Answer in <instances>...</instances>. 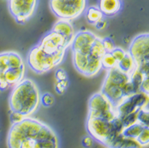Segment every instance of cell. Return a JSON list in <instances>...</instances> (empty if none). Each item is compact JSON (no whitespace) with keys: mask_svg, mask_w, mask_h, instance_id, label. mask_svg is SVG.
<instances>
[{"mask_svg":"<svg viewBox=\"0 0 149 148\" xmlns=\"http://www.w3.org/2000/svg\"><path fill=\"white\" fill-rule=\"evenodd\" d=\"M41 94L38 86L32 79H23L15 85L9 98L10 111L28 117L37 111L40 104Z\"/></svg>","mask_w":149,"mask_h":148,"instance_id":"cell-1","label":"cell"},{"mask_svg":"<svg viewBox=\"0 0 149 148\" xmlns=\"http://www.w3.org/2000/svg\"><path fill=\"white\" fill-rule=\"evenodd\" d=\"M33 138L37 141L56 140L57 137L49 126L40 120L25 117L21 122L12 124L7 138L9 148H19L24 140Z\"/></svg>","mask_w":149,"mask_h":148,"instance_id":"cell-2","label":"cell"},{"mask_svg":"<svg viewBox=\"0 0 149 148\" xmlns=\"http://www.w3.org/2000/svg\"><path fill=\"white\" fill-rule=\"evenodd\" d=\"M86 129L94 140L109 147L110 143L121 134L124 126L118 117L111 121L101 118H87Z\"/></svg>","mask_w":149,"mask_h":148,"instance_id":"cell-3","label":"cell"},{"mask_svg":"<svg viewBox=\"0 0 149 148\" xmlns=\"http://www.w3.org/2000/svg\"><path fill=\"white\" fill-rule=\"evenodd\" d=\"M129 80L130 74L120 71L118 66H116L107 71L100 93L103 94L116 108L126 98L124 90Z\"/></svg>","mask_w":149,"mask_h":148,"instance_id":"cell-4","label":"cell"},{"mask_svg":"<svg viewBox=\"0 0 149 148\" xmlns=\"http://www.w3.org/2000/svg\"><path fill=\"white\" fill-rule=\"evenodd\" d=\"M65 52L66 51H62L57 54L51 55L45 52L39 46L36 45L29 51L28 64L35 73L45 74L62 63Z\"/></svg>","mask_w":149,"mask_h":148,"instance_id":"cell-5","label":"cell"},{"mask_svg":"<svg viewBox=\"0 0 149 148\" xmlns=\"http://www.w3.org/2000/svg\"><path fill=\"white\" fill-rule=\"evenodd\" d=\"M129 53L143 75L149 76V35L148 33L136 36L129 47Z\"/></svg>","mask_w":149,"mask_h":148,"instance_id":"cell-6","label":"cell"},{"mask_svg":"<svg viewBox=\"0 0 149 148\" xmlns=\"http://www.w3.org/2000/svg\"><path fill=\"white\" fill-rule=\"evenodd\" d=\"M49 6L56 17L69 21L83 14L86 9V0H50Z\"/></svg>","mask_w":149,"mask_h":148,"instance_id":"cell-7","label":"cell"},{"mask_svg":"<svg viewBox=\"0 0 149 148\" xmlns=\"http://www.w3.org/2000/svg\"><path fill=\"white\" fill-rule=\"evenodd\" d=\"M117 117L116 108L102 93H96L90 98L87 118H101L111 121Z\"/></svg>","mask_w":149,"mask_h":148,"instance_id":"cell-8","label":"cell"},{"mask_svg":"<svg viewBox=\"0 0 149 148\" xmlns=\"http://www.w3.org/2000/svg\"><path fill=\"white\" fill-rule=\"evenodd\" d=\"M102 60L92 55H82L73 52V64L76 71L86 77H94L101 71Z\"/></svg>","mask_w":149,"mask_h":148,"instance_id":"cell-9","label":"cell"},{"mask_svg":"<svg viewBox=\"0 0 149 148\" xmlns=\"http://www.w3.org/2000/svg\"><path fill=\"white\" fill-rule=\"evenodd\" d=\"M9 10L17 23L26 22L34 14L37 0H8Z\"/></svg>","mask_w":149,"mask_h":148,"instance_id":"cell-10","label":"cell"},{"mask_svg":"<svg viewBox=\"0 0 149 148\" xmlns=\"http://www.w3.org/2000/svg\"><path fill=\"white\" fill-rule=\"evenodd\" d=\"M148 105V94L139 91L124 100L120 105L116 107V112L119 118L139 111Z\"/></svg>","mask_w":149,"mask_h":148,"instance_id":"cell-11","label":"cell"},{"mask_svg":"<svg viewBox=\"0 0 149 148\" xmlns=\"http://www.w3.org/2000/svg\"><path fill=\"white\" fill-rule=\"evenodd\" d=\"M46 53L51 55L57 54L62 51H66L69 46L65 38L54 31L49 32L37 44Z\"/></svg>","mask_w":149,"mask_h":148,"instance_id":"cell-12","label":"cell"},{"mask_svg":"<svg viewBox=\"0 0 149 148\" xmlns=\"http://www.w3.org/2000/svg\"><path fill=\"white\" fill-rule=\"evenodd\" d=\"M97 36L91 31H81L74 34L72 43V52H77L82 55H89L91 53L93 43Z\"/></svg>","mask_w":149,"mask_h":148,"instance_id":"cell-13","label":"cell"},{"mask_svg":"<svg viewBox=\"0 0 149 148\" xmlns=\"http://www.w3.org/2000/svg\"><path fill=\"white\" fill-rule=\"evenodd\" d=\"M52 31L63 36L65 38L68 45L70 46L72 44L74 37V31L73 26L69 21L63 19L58 21L52 27Z\"/></svg>","mask_w":149,"mask_h":148,"instance_id":"cell-14","label":"cell"},{"mask_svg":"<svg viewBox=\"0 0 149 148\" xmlns=\"http://www.w3.org/2000/svg\"><path fill=\"white\" fill-rule=\"evenodd\" d=\"M121 6V0H99L98 9L103 15L111 17L120 11Z\"/></svg>","mask_w":149,"mask_h":148,"instance_id":"cell-15","label":"cell"},{"mask_svg":"<svg viewBox=\"0 0 149 148\" xmlns=\"http://www.w3.org/2000/svg\"><path fill=\"white\" fill-rule=\"evenodd\" d=\"M26 67L23 66L17 68H9L4 73L5 81L10 86H15L24 79Z\"/></svg>","mask_w":149,"mask_h":148,"instance_id":"cell-16","label":"cell"},{"mask_svg":"<svg viewBox=\"0 0 149 148\" xmlns=\"http://www.w3.org/2000/svg\"><path fill=\"white\" fill-rule=\"evenodd\" d=\"M138 142L134 139L125 137L120 134L109 146V148H141Z\"/></svg>","mask_w":149,"mask_h":148,"instance_id":"cell-17","label":"cell"},{"mask_svg":"<svg viewBox=\"0 0 149 148\" xmlns=\"http://www.w3.org/2000/svg\"><path fill=\"white\" fill-rule=\"evenodd\" d=\"M117 66L120 71L129 74H131L132 71H134V69L136 67L134 60L129 52H126L125 56H124L122 60L118 62Z\"/></svg>","mask_w":149,"mask_h":148,"instance_id":"cell-18","label":"cell"},{"mask_svg":"<svg viewBox=\"0 0 149 148\" xmlns=\"http://www.w3.org/2000/svg\"><path fill=\"white\" fill-rule=\"evenodd\" d=\"M143 128H144V126L143 124H141L139 122H136L132 124V125L128 126L126 128H124L121 134L123 135L125 137L136 140L138 137V135L141 134V132L142 131Z\"/></svg>","mask_w":149,"mask_h":148,"instance_id":"cell-19","label":"cell"},{"mask_svg":"<svg viewBox=\"0 0 149 148\" xmlns=\"http://www.w3.org/2000/svg\"><path fill=\"white\" fill-rule=\"evenodd\" d=\"M86 20L90 24L95 25L98 21L103 18V14L100 11L98 7L96 6H91L86 10Z\"/></svg>","mask_w":149,"mask_h":148,"instance_id":"cell-20","label":"cell"},{"mask_svg":"<svg viewBox=\"0 0 149 148\" xmlns=\"http://www.w3.org/2000/svg\"><path fill=\"white\" fill-rule=\"evenodd\" d=\"M9 68H17L25 66L20 55L15 51H8Z\"/></svg>","mask_w":149,"mask_h":148,"instance_id":"cell-21","label":"cell"},{"mask_svg":"<svg viewBox=\"0 0 149 148\" xmlns=\"http://www.w3.org/2000/svg\"><path fill=\"white\" fill-rule=\"evenodd\" d=\"M144 77H146V76L143 75V73L137 67H136L134 69V71L130 74V81L132 82L133 85L138 90L140 89V85H141V83H142V81L143 80Z\"/></svg>","mask_w":149,"mask_h":148,"instance_id":"cell-22","label":"cell"},{"mask_svg":"<svg viewBox=\"0 0 149 148\" xmlns=\"http://www.w3.org/2000/svg\"><path fill=\"white\" fill-rule=\"evenodd\" d=\"M102 67L107 69H111L118 65V62L116 61L114 57L112 56L110 52H106L102 59Z\"/></svg>","mask_w":149,"mask_h":148,"instance_id":"cell-23","label":"cell"},{"mask_svg":"<svg viewBox=\"0 0 149 148\" xmlns=\"http://www.w3.org/2000/svg\"><path fill=\"white\" fill-rule=\"evenodd\" d=\"M137 122L143 126H149L148 105L139 110L137 113Z\"/></svg>","mask_w":149,"mask_h":148,"instance_id":"cell-24","label":"cell"},{"mask_svg":"<svg viewBox=\"0 0 149 148\" xmlns=\"http://www.w3.org/2000/svg\"><path fill=\"white\" fill-rule=\"evenodd\" d=\"M138 143L141 147H145L148 146L149 143V128L148 126H144L143 130L141 132V134L138 135V137L136 139Z\"/></svg>","mask_w":149,"mask_h":148,"instance_id":"cell-25","label":"cell"},{"mask_svg":"<svg viewBox=\"0 0 149 148\" xmlns=\"http://www.w3.org/2000/svg\"><path fill=\"white\" fill-rule=\"evenodd\" d=\"M139 111H136L132 113H130L127 115L125 117H123L120 118L122 124L124 126V128H126L128 126H130L137 122V113Z\"/></svg>","mask_w":149,"mask_h":148,"instance_id":"cell-26","label":"cell"},{"mask_svg":"<svg viewBox=\"0 0 149 148\" xmlns=\"http://www.w3.org/2000/svg\"><path fill=\"white\" fill-rule=\"evenodd\" d=\"M40 103L45 107H51L55 103V97L52 94L46 92L40 96Z\"/></svg>","mask_w":149,"mask_h":148,"instance_id":"cell-27","label":"cell"},{"mask_svg":"<svg viewBox=\"0 0 149 148\" xmlns=\"http://www.w3.org/2000/svg\"><path fill=\"white\" fill-rule=\"evenodd\" d=\"M8 69V51L0 53V73H5Z\"/></svg>","mask_w":149,"mask_h":148,"instance_id":"cell-28","label":"cell"},{"mask_svg":"<svg viewBox=\"0 0 149 148\" xmlns=\"http://www.w3.org/2000/svg\"><path fill=\"white\" fill-rule=\"evenodd\" d=\"M68 80H61V81H56V85H55V90L58 94H63L68 86Z\"/></svg>","mask_w":149,"mask_h":148,"instance_id":"cell-29","label":"cell"},{"mask_svg":"<svg viewBox=\"0 0 149 148\" xmlns=\"http://www.w3.org/2000/svg\"><path fill=\"white\" fill-rule=\"evenodd\" d=\"M110 53H111L113 56L114 57V59L116 60V61L118 63V62L122 60L124 58V56H125L126 51H125L124 49H121V48H116V47H115L114 49L110 51Z\"/></svg>","mask_w":149,"mask_h":148,"instance_id":"cell-30","label":"cell"},{"mask_svg":"<svg viewBox=\"0 0 149 148\" xmlns=\"http://www.w3.org/2000/svg\"><path fill=\"white\" fill-rule=\"evenodd\" d=\"M102 40L104 49H105L106 52H110L115 48L114 44L113 42V40L110 38H109V37L103 38V39H102Z\"/></svg>","mask_w":149,"mask_h":148,"instance_id":"cell-31","label":"cell"},{"mask_svg":"<svg viewBox=\"0 0 149 148\" xmlns=\"http://www.w3.org/2000/svg\"><path fill=\"white\" fill-rule=\"evenodd\" d=\"M139 91L144 93V94H148L149 93V76L144 77L143 80L142 81L141 85H140V89Z\"/></svg>","mask_w":149,"mask_h":148,"instance_id":"cell-32","label":"cell"},{"mask_svg":"<svg viewBox=\"0 0 149 148\" xmlns=\"http://www.w3.org/2000/svg\"><path fill=\"white\" fill-rule=\"evenodd\" d=\"M55 78L56 81H61V80L68 79V74L63 69L58 68L55 73Z\"/></svg>","mask_w":149,"mask_h":148,"instance_id":"cell-33","label":"cell"},{"mask_svg":"<svg viewBox=\"0 0 149 148\" xmlns=\"http://www.w3.org/2000/svg\"><path fill=\"white\" fill-rule=\"evenodd\" d=\"M24 118H25V117H23L22 115H21L20 113L11 111V113H10V121H11L12 124L21 122Z\"/></svg>","mask_w":149,"mask_h":148,"instance_id":"cell-34","label":"cell"},{"mask_svg":"<svg viewBox=\"0 0 149 148\" xmlns=\"http://www.w3.org/2000/svg\"><path fill=\"white\" fill-rule=\"evenodd\" d=\"M94 143V139L91 135L85 136L82 140V145L85 148H91Z\"/></svg>","mask_w":149,"mask_h":148,"instance_id":"cell-35","label":"cell"},{"mask_svg":"<svg viewBox=\"0 0 149 148\" xmlns=\"http://www.w3.org/2000/svg\"><path fill=\"white\" fill-rule=\"evenodd\" d=\"M95 27L97 28V29H102V28H105L106 26V21H104L103 18H102V20L98 21V22H97L95 24Z\"/></svg>","mask_w":149,"mask_h":148,"instance_id":"cell-36","label":"cell"},{"mask_svg":"<svg viewBox=\"0 0 149 148\" xmlns=\"http://www.w3.org/2000/svg\"><path fill=\"white\" fill-rule=\"evenodd\" d=\"M0 91H1V90H0Z\"/></svg>","mask_w":149,"mask_h":148,"instance_id":"cell-37","label":"cell"}]
</instances>
